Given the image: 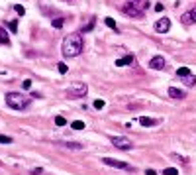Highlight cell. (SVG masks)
Listing matches in <instances>:
<instances>
[{
  "label": "cell",
  "instance_id": "6da1fadb",
  "mask_svg": "<svg viewBox=\"0 0 196 175\" xmlns=\"http://www.w3.org/2000/svg\"><path fill=\"white\" fill-rule=\"evenodd\" d=\"M84 47V41H82V35L81 34H69L65 40H63V55L65 57H77L78 53L82 51Z\"/></svg>",
  "mask_w": 196,
  "mask_h": 175
},
{
  "label": "cell",
  "instance_id": "7a4b0ae2",
  "mask_svg": "<svg viewBox=\"0 0 196 175\" xmlns=\"http://www.w3.org/2000/svg\"><path fill=\"white\" fill-rule=\"evenodd\" d=\"M6 104L14 110H24L30 106V98L22 93H8L6 94Z\"/></svg>",
  "mask_w": 196,
  "mask_h": 175
},
{
  "label": "cell",
  "instance_id": "3957f363",
  "mask_svg": "<svg viewBox=\"0 0 196 175\" xmlns=\"http://www.w3.org/2000/svg\"><path fill=\"white\" fill-rule=\"evenodd\" d=\"M86 93H88V87L84 83H73L71 87L67 89L69 98H82V97H86Z\"/></svg>",
  "mask_w": 196,
  "mask_h": 175
},
{
  "label": "cell",
  "instance_id": "277c9868",
  "mask_svg": "<svg viewBox=\"0 0 196 175\" xmlns=\"http://www.w3.org/2000/svg\"><path fill=\"white\" fill-rule=\"evenodd\" d=\"M110 142H112L118 150H131V148H134V142H131L130 138H124V136H112Z\"/></svg>",
  "mask_w": 196,
  "mask_h": 175
},
{
  "label": "cell",
  "instance_id": "5b68a950",
  "mask_svg": "<svg viewBox=\"0 0 196 175\" xmlns=\"http://www.w3.org/2000/svg\"><path fill=\"white\" fill-rule=\"evenodd\" d=\"M102 163H106V165H110V167H116V169H131L130 163L120 161V160H112V157H104Z\"/></svg>",
  "mask_w": 196,
  "mask_h": 175
},
{
  "label": "cell",
  "instance_id": "8992f818",
  "mask_svg": "<svg viewBox=\"0 0 196 175\" xmlns=\"http://www.w3.org/2000/svg\"><path fill=\"white\" fill-rule=\"evenodd\" d=\"M153 28H155L157 34H167L169 28H171V20H169V18H161V20H157V22H155Z\"/></svg>",
  "mask_w": 196,
  "mask_h": 175
},
{
  "label": "cell",
  "instance_id": "52a82bcc",
  "mask_svg": "<svg viewBox=\"0 0 196 175\" xmlns=\"http://www.w3.org/2000/svg\"><path fill=\"white\" fill-rule=\"evenodd\" d=\"M181 22H182L184 26H190V24H196V6H194V8H190L188 12H184V14L181 16Z\"/></svg>",
  "mask_w": 196,
  "mask_h": 175
},
{
  "label": "cell",
  "instance_id": "ba28073f",
  "mask_svg": "<svg viewBox=\"0 0 196 175\" xmlns=\"http://www.w3.org/2000/svg\"><path fill=\"white\" fill-rule=\"evenodd\" d=\"M149 69H155V71H159V69H165V57L163 55H155L149 59Z\"/></svg>",
  "mask_w": 196,
  "mask_h": 175
},
{
  "label": "cell",
  "instance_id": "9c48e42d",
  "mask_svg": "<svg viewBox=\"0 0 196 175\" xmlns=\"http://www.w3.org/2000/svg\"><path fill=\"white\" fill-rule=\"evenodd\" d=\"M126 4H130V6H134V8H137L139 12H143V10L149 6V0H128Z\"/></svg>",
  "mask_w": 196,
  "mask_h": 175
},
{
  "label": "cell",
  "instance_id": "30bf717a",
  "mask_svg": "<svg viewBox=\"0 0 196 175\" xmlns=\"http://www.w3.org/2000/svg\"><path fill=\"white\" fill-rule=\"evenodd\" d=\"M122 12H124L126 16H134V18H139L143 12H139L137 8H134V6H130V4H124V8H122Z\"/></svg>",
  "mask_w": 196,
  "mask_h": 175
},
{
  "label": "cell",
  "instance_id": "8fae6325",
  "mask_svg": "<svg viewBox=\"0 0 196 175\" xmlns=\"http://www.w3.org/2000/svg\"><path fill=\"white\" fill-rule=\"evenodd\" d=\"M135 63V57L134 55H126L122 59H116V67H124V65H134Z\"/></svg>",
  "mask_w": 196,
  "mask_h": 175
},
{
  "label": "cell",
  "instance_id": "7c38bea8",
  "mask_svg": "<svg viewBox=\"0 0 196 175\" xmlns=\"http://www.w3.org/2000/svg\"><path fill=\"white\" fill-rule=\"evenodd\" d=\"M169 97H171V98H184V97H186V93H184V91H181V89H177V87H169Z\"/></svg>",
  "mask_w": 196,
  "mask_h": 175
},
{
  "label": "cell",
  "instance_id": "4fadbf2b",
  "mask_svg": "<svg viewBox=\"0 0 196 175\" xmlns=\"http://www.w3.org/2000/svg\"><path fill=\"white\" fill-rule=\"evenodd\" d=\"M139 124L145 126V128H151V126H157V124H159V120H155V118H147V116H141V118H139Z\"/></svg>",
  "mask_w": 196,
  "mask_h": 175
},
{
  "label": "cell",
  "instance_id": "5bb4252c",
  "mask_svg": "<svg viewBox=\"0 0 196 175\" xmlns=\"http://www.w3.org/2000/svg\"><path fill=\"white\" fill-rule=\"evenodd\" d=\"M190 75H192V71H190L188 67H178V69H177V77H178V79H186V77H190Z\"/></svg>",
  "mask_w": 196,
  "mask_h": 175
},
{
  "label": "cell",
  "instance_id": "9a60e30c",
  "mask_svg": "<svg viewBox=\"0 0 196 175\" xmlns=\"http://www.w3.org/2000/svg\"><path fill=\"white\" fill-rule=\"evenodd\" d=\"M63 148H69V150H82V144H78V142H61Z\"/></svg>",
  "mask_w": 196,
  "mask_h": 175
},
{
  "label": "cell",
  "instance_id": "2e32d148",
  "mask_svg": "<svg viewBox=\"0 0 196 175\" xmlns=\"http://www.w3.org/2000/svg\"><path fill=\"white\" fill-rule=\"evenodd\" d=\"M0 45H10V38H8V31L4 28H0Z\"/></svg>",
  "mask_w": 196,
  "mask_h": 175
},
{
  "label": "cell",
  "instance_id": "e0dca14e",
  "mask_svg": "<svg viewBox=\"0 0 196 175\" xmlns=\"http://www.w3.org/2000/svg\"><path fill=\"white\" fill-rule=\"evenodd\" d=\"M71 128L73 130H84V122L82 120H75V122H71Z\"/></svg>",
  "mask_w": 196,
  "mask_h": 175
},
{
  "label": "cell",
  "instance_id": "ac0fdd59",
  "mask_svg": "<svg viewBox=\"0 0 196 175\" xmlns=\"http://www.w3.org/2000/svg\"><path fill=\"white\" fill-rule=\"evenodd\" d=\"M182 81H184L186 87H194V85H196V75H190V77H186V79H182Z\"/></svg>",
  "mask_w": 196,
  "mask_h": 175
},
{
  "label": "cell",
  "instance_id": "d6986e66",
  "mask_svg": "<svg viewBox=\"0 0 196 175\" xmlns=\"http://www.w3.org/2000/svg\"><path fill=\"white\" fill-rule=\"evenodd\" d=\"M104 24H106V26H108V28H110V30H114V31H116V30H118V26H116V22H114V18H106V20H104Z\"/></svg>",
  "mask_w": 196,
  "mask_h": 175
},
{
  "label": "cell",
  "instance_id": "ffe728a7",
  "mask_svg": "<svg viewBox=\"0 0 196 175\" xmlns=\"http://www.w3.org/2000/svg\"><path fill=\"white\" fill-rule=\"evenodd\" d=\"M163 175H178V169L177 167H167V169H163Z\"/></svg>",
  "mask_w": 196,
  "mask_h": 175
},
{
  "label": "cell",
  "instance_id": "44dd1931",
  "mask_svg": "<svg viewBox=\"0 0 196 175\" xmlns=\"http://www.w3.org/2000/svg\"><path fill=\"white\" fill-rule=\"evenodd\" d=\"M92 106L96 108V110H102V108L106 106V102H104V100H100V98H98V100H94V104H92Z\"/></svg>",
  "mask_w": 196,
  "mask_h": 175
},
{
  "label": "cell",
  "instance_id": "7402d4cb",
  "mask_svg": "<svg viewBox=\"0 0 196 175\" xmlns=\"http://www.w3.org/2000/svg\"><path fill=\"white\" fill-rule=\"evenodd\" d=\"M12 138H10V136H4V134H0V144H12Z\"/></svg>",
  "mask_w": 196,
  "mask_h": 175
},
{
  "label": "cell",
  "instance_id": "603a6c76",
  "mask_svg": "<svg viewBox=\"0 0 196 175\" xmlns=\"http://www.w3.org/2000/svg\"><path fill=\"white\" fill-rule=\"evenodd\" d=\"M63 22H65V20H63V18H57V20H53V28H55V30H61Z\"/></svg>",
  "mask_w": 196,
  "mask_h": 175
},
{
  "label": "cell",
  "instance_id": "cb8c5ba5",
  "mask_svg": "<svg viewBox=\"0 0 196 175\" xmlns=\"http://www.w3.org/2000/svg\"><path fill=\"white\" fill-rule=\"evenodd\" d=\"M14 10L18 12V16H24V14H26V8L22 6V4H16V6H14Z\"/></svg>",
  "mask_w": 196,
  "mask_h": 175
},
{
  "label": "cell",
  "instance_id": "d4e9b609",
  "mask_svg": "<svg viewBox=\"0 0 196 175\" xmlns=\"http://www.w3.org/2000/svg\"><path fill=\"white\" fill-rule=\"evenodd\" d=\"M55 124H57V126H65V124H67V120L63 118V116H55Z\"/></svg>",
  "mask_w": 196,
  "mask_h": 175
},
{
  "label": "cell",
  "instance_id": "484cf974",
  "mask_svg": "<svg viewBox=\"0 0 196 175\" xmlns=\"http://www.w3.org/2000/svg\"><path fill=\"white\" fill-rule=\"evenodd\" d=\"M92 30H94V20H90V24L82 28V31H92Z\"/></svg>",
  "mask_w": 196,
  "mask_h": 175
},
{
  "label": "cell",
  "instance_id": "4316f807",
  "mask_svg": "<svg viewBox=\"0 0 196 175\" xmlns=\"http://www.w3.org/2000/svg\"><path fill=\"white\" fill-rule=\"evenodd\" d=\"M10 31H12V34L18 31V22H10Z\"/></svg>",
  "mask_w": 196,
  "mask_h": 175
},
{
  "label": "cell",
  "instance_id": "83f0119b",
  "mask_svg": "<svg viewBox=\"0 0 196 175\" xmlns=\"http://www.w3.org/2000/svg\"><path fill=\"white\" fill-rule=\"evenodd\" d=\"M31 175H43V169H41V167H35V169H31Z\"/></svg>",
  "mask_w": 196,
  "mask_h": 175
},
{
  "label": "cell",
  "instance_id": "f1b7e54d",
  "mask_svg": "<svg viewBox=\"0 0 196 175\" xmlns=\"http://www.w3.org/2000/svg\"><path fill=\"white\" fill-rule=\"evenodd\" d=\"M67 71H69V67L65 63H59V73H67Z\"/></svg>",
  "mask_w": 196,
  "mask_h": 175
},
{
  "label": "cell",
  "instance_id": "f546056e",
  "mask_svg": "<svg viewBox=\"0 0 196 175\" xmlns=\"http://www.w3.org/2000/svg\"><path fill=\"white\" fill-rule=\"evenodd\" d=\"M22 87H24V89H30V87H31V81H30V79H26V81H24V85H22Z\"/></svg>",
  "mask_w": 196,
  "mask_h": 175
},
{
  "label": "cell",
  "instance_id": "4dcf8cb0",
  "mask_svg": "<svg viewBox=\"0 0 196 175\" xmlns=\"http://www.w3.org/2000/svg\"><path fill=\"white\" fill-rule=\"evenodd\" d=\"M155 10L157 12H163V4H155Z\"/></svg>",
  "mask_w": 196,
  "mask_h": 175
},
{
  "label": "cell",
  "instance_id": "1f68e13d",
  "mask_svg": "<svg viewBox=\"0 0 196 175\" xmlns=\"http://www.w3.org/2000/svg\"><path fill=\"white\" fill-rule=\"evenodd\" d=\"M145 175H157V173L153 171V169H145Z\"/></svg>",
  "mask_w": 196,
  "mask_h": 175
}]
</instances>
